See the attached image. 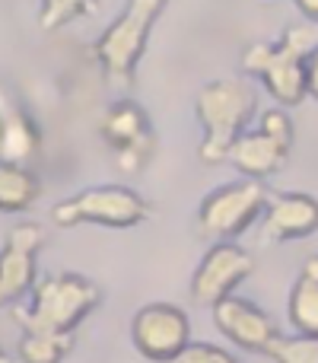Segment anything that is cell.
Returning <instances> with one entry per match:
<instances>
[{
	"instance_id": "obj_5",
	"label": "cell",
	"mask_w": 318,
	"mask_h": 363,
	"mask_svg": "<svg viewBox=\"0 0 318 363\" xmlns=\"http://www.w3.org/2000/svg\"><path fill=\"white\" fill-rule=\"evenodd\" d=\"M150 217V204L137 191L125 185H96L74 198L55 204L51 220L57 226H76V223H99L108 230H131Z\"/></svg>"
},
{
	"instance_id": "obj_10",
	"label": "cell",
	"mask_w": 318,
	"mask_h": 363,
	"mask_svg": "<svg viewBox=\"0 0 318 363\" xmlns=\"http://www.w3.org/2000/svg\"><path fill=\"white\" fill-rule=\"evenodd\" d=\"M255 271V258L232 242H217L204 255L191 277V296L200 306H217L220 300L232 296V290Z\"/></svg>"
},
{
	"instance_id": "obj_23",
	"label": "cell",
	"mask_w": 318,
	"mask_h": 363,
	"mask_svg": "<svg viewBox=\"0 0 318 363\" xmlns=\"http://www.w3.org/2000/svg\"><path fill=\"white\" fill-rule=\"evenodd\" d=\"M0 363H13V360H10V354H4V351H0Z\"/></svg>"
},
{
	"instance_id": "obj_21",
	"label": "cell",
	"mask_w": 318,
	"mask_h": 363,
	"mask_svg": "<svg viewBox=\"0 0 318 363\" xmlns=\"http://www.w3.org/2000/svg\"><path fill=\"white\" fill-rule=\"evenodd\" d=\"M306 93L318 99V48L309 55V61H306Z\"/></svg>"
},
{
	"instance_id": "obj_9",
	"label": "cell",
	"mask_w": 318,
	"mask_h": 363,
	"mask_svg": "<svg viewBox=\"0 0 318 363\" xmlns=\"http://www.w3.org/2000/svg\"><path fill=\"white\" fill-rule=\"evenodd\" d=\"M131 338L147 360L172 363L191 345V325H188V315L172 303H150L134 315Z\"/></svg>"
},
{
	"instance_id": "obj_18",
	"label": "cell",
	"mask_w": 318,
	"mask_h": 363,
	"mask_svg": "<svg viewBox=\"0 0 318 363\" xmlns=\"http://www.w3.org/2000/svg\"><path fill=\"white\" fill-rule=\"evenodd\" d=\"M96 10V0H42L38 10V26L45 32H57L70 26L74 19H83Z\"/></svg>"
},
{
	"instance_id": "obj_1",
	"label": "cell",
	"mask_w": 318,
	"mask_h": 363,
	"mask_svg": "<svg viewBox=\"0 0 318 363\" xmlns=\"http://www.w3.org/2000/svg\"><path fill=\"white\" fill-rule=\"evenodd\" d=\"M102 303V290L83 274H48L35 281L32 303L16 309L25 335H74V328Z\"/></svg>"
},
{
	"instance_id": "obj_19",
	"label": "cell",
	"mask_w": 318,
	"mask_h": 363,
	"mask_svg": "<svg viewBox=\"0 0 318 363\" xmlns=\"http://www.w3.org/2000/svg\"><path fill=\"white\" fill-rule=\"evenodd\" d=\"M264 354L274 363H318V338H283L280 335Z\"/></svg>"
},
{
	"instance_id": "obj_22",
	"label": "cell",
	"mask_w": 318,
	"mask_h": 363,
	"mask_svg": "<svg viewBox=\"0 0 318 363\" xmlns=\"http://www.w3.org/2000/svg\"><path fill=\"white\" fill-rule=\"evenodd\" d=\"M296 6H300V13L309 19V23L318 26V0H296Z\"/></svg>"
},
{
	"instance_id": "obj_8",
	"label": "cell",
	"mask_w": 318,
	"mask_h": 363,
	"mask_svg": "<svg viewBox=\"0 0 318 363\" xmlns=\"http://www.w3.org/2000/svg\"><path fill=\"white\" fill-rule=\"evenodd\" d=\"M290 144H293V125H290L287 112L280 108H268L261 115V128L232 144L229 160L236 163L239 172H245V179L261 182L264 176L277 172L290 157Z\"/></svg>"
},
{
	"instance_id": "obj_7",
	"label": "cell",
	"mask_w": 318,
	"mask_h": 363,
	"mask_svg": "<svg viewBox=\"0 0 318 363\" xmlns=\"http://www.w3.org/2000/svg\"><path fill=\"white\" fill-rule=\"evenodd\" d=\"M99 134L112 147L115 163L125 172H140L153 157L157 134L150 128V115L137 106L134 99H118L106 108L99 121Z\"/></svg>"
},
{
	"instance_id": "obj_13",
	"label": "cell",
	"mask_w": 318,
	"mask_h": 363,
	"mask_svg": "<svg viewBox=\"0 0 318 363\" xmlns=\"http://www.w3.org/2000/svg\"><path fill=\"white\" fill-rule=\"evenodd\" d=\"M318 230V201L312 194H277L264 207V239L287 242Z\"/></svg>"
},
{
	"instance_id": "obj_12",
	"label": "cell",
	"mask_w": 318,
	"mask_h": 363,
	"mask_svg": "<svg viewBox=\"0 0 318 363\" xmlns=\"http://www.w3.org/2000/svg\"><path fill=\"white\" fill-rule=\"evenodd\" d=\"M213 322H217L220 332H223L232 345L242 347V351L264 354L280 338L274 319H271L261 306H255V303H249V300H239V296L220 300L217 306H213Z\"/></svg>"
},
{
	"instance_id": "obj_2",
	"label": "cell",
	"mask_w": 318,
	"mask_h": 363,
	"mask_svg": "<svg viewBox=\"0 0 318 363\" xmlns=\"http://www.w3.org/2000/svg\"><path fill=\"white\" fill-rule=\"evenodd\" d=\"M194 112L207 131L204 144L198 147L200 163H223L255 115V89L245 80H213L198 89Z\"/></svg>"
},
{
	"instance_id": "obj_11",
	"label": "cell",
	"mask_w": 318,
	"mask_h": 363,
	"mask_svg": "<svg viewBox=\"0 0 318 363\" xmlns=\"http://www.w3.org/2000/svg\"><path fill=\"white\" fill-rule=\"evenodd\" d=\"M42 249V226L19 223L6 233L0 249V309L19 303L35 287V255Z\"/></svg>"
},
{
	"instance_id": "obj_15",
	"label": "cell",
	"mask_w": 318,
	"mask_h": 363,
	"mask_svg": "<svg viewBox=\"0 0 318 363\" xmlns=\"http://www.w3.org/2000/svg\"><path fill=\"white\" fill-rule=\"evenodd\" d=\"M290 322L302 338H318V255L306 258L290 294Z\"/></svg>"
},
{
	"instance_id": "obj_14",
	"label": "cell",
	"mask_w": 318,
	"mask_h": 363,
	"mask_svg": "<svg viewBox=\"0 0 318 363\" xmlns=\"http://www.w3.org/2000/svg\"><path fill=\"white\" fill-rule=\"evenodd\" d=\"M38 144H42V131L29 118V112L16 102L0 99V163L23 166L38 153Z\"/></svg>"
},
{
	"instance_id": "obj_4",
	"label": "cell",
	"mask_w": 318,
	"mask_h": 363,
	"mask_svg": "<svg viewBox=\"0 0 318 363\" xmlns=\"http://www.w3.org/2000/svg\"><path fill=\"white\" fill-rule=\"evenodd\" d=\"M166 0H127V10L99 35L93 55L115 86H131L134 70L150 42L153 23L159 19Z\"/></svg>"
},
{
	"instance_id": "obj_3",
	"label": "cell",
	"mask_w": 318,
	"mask_h": 363,
	"mask_svg": "<svg viewBox=\"0 0 318 363\" xmlns=\"http://www.w3.org/2000/svg\"><path fill=\"white\" fill-rule=\"evenodd\" d=\"M318 48V26L296 23L283 32L280 45H251L242 55V67L261 77L268 93L280 106H300L306 99V61Z\"/></svg>"
},
{
	"instance_id": "obj_17",
	"label": "cell",
	"mask_w": 318,
	"mask_h": 363,
	"mask_svg": "<svg viewBox=\"0 0 318 363\" xmlns=\"http://www.w3.org/2000/svg\"><path fill=\"white\" fill-rule=\"evenodd\" d=\"M16 351L23 363H61L74 351V335H23Z\"/></svg>"
},
{
	"instance_id": "obj_16",
	"label": "cell",
	"mask_w": 318,
	"mask_h": 363,
	"mask_svg": "<svg viewBox=\"0 0 318 363\" xmlns=\"http://www.w3.org/2000/svg\"><path fill=\"white\" fill-rule=\"evenodd\" d=\"M38 198H42V182L32 176L25 166L0 163V211L4 213L29 211Z\"/></svg>"
},
{
	"instance_id": "obj_20",
	"label": "cell",
	"mask_w": 318,
	"mask_h": 363,
	"mask_svg": "<svg viewBox=\"0 0 318 363\" xmlns=\"http://www.w3.org/2000/svg\"><path fill=\"white\" fill-rule=\"evenodd\" d=\"M172 363H239V360L232 357L229 351H223V347L198 341V345H188Z\"/></svg>"
},
{
	"instance_id": "obj_6",
	"label": "cell",
	"mask_w": 318,
	"mask_h": 363,
	"mask_svg": "<svg viewBox=\"0 0 318 363\" xmlns=\"http://www.w3.org/2000/svg\"><path fill=\"white\" fill-rule=\"evenodd\" d=\"M268 207V188L255 179L213 188L198 207V233L207 239H232L249 230Z\"/></svg>"
}]
</instances>
